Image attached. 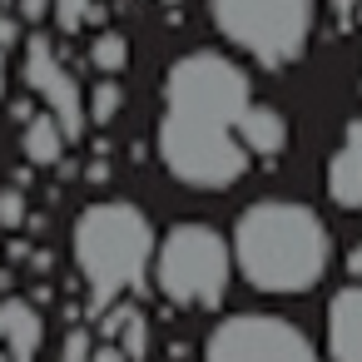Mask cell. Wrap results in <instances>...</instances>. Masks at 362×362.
Here are the masks:
<instances>
[{
  "label": "cell",
  "mask_w": 362,
  "mask_h": 362,
  "mask_svg": "<svg viewBox=\"0 0 362 362\" xmlns=\"http://www.w3.org/2000/svg\"><path fill=\"white\" fill-rule=\"evenodd\" d=\"M119 347L129 352V362H149V317L134 308L129 313V322H124V332H119Z\"/></svg>",
  "instance_id": "cell-15"
},
{
  "label": "cell",
  "mask_w": 362,
  "mask_h": 362,
  "mask_svg": "<svg viewBox=\"0 0 362 362\" xmlns=\"http://www.w3.org/2000/svg\"><path fill=\"white\" fill-rule=\"evenodd\" d=\"M16 11H21V21L40 25L45 16H55V0H16Z\"/></svg>",
  "instance_id": "cell-19"
},
{
  "label": "cell",
  "mask_w": 362,
  "mask_h": 362,
  "mask_svg": "<svg viewBox=\"0 0 362 362\" xmlns=\"http://www.w3.org/2000/svg\"><path fill=\"white\" fill-rule=\"evenodd\" d=\"M327 352L332 362H362V283L327 303Z\"/></svg>",
  "instance_id": "cell-8"
},
{
  "label": "cell",
  "mask_w": 362,
  "mask_h": 362,
  "mask_svg": "<svg viewBox=\"0 0 362 362\" xmlns=\"http://www.w3.org/2000/svg\"><path fill=\"white\" fill-rule=\"evenodd\" d=\"M209 11L218 35L268 70L303 60L313 35V0H209Z\"/></svg>",
  "instance_id": "cell-5"
},
{
  "label": "cell",
  "mask_w": 362,
  "mask_h": 362,
  "mask_svg": "<svg viewBox=\"0 0 362 362\" xmlns=\"http://www.w3.org/2000/svg\"><path fill=\"white\" fill-rule=\"evenodd\" d=\"M327 199L347 214H362V134L347 129L342 149L327 159Z\"/></svg>",
  "instance_id": "cell-10"
},
{
  "label": "cell",
  "mask_w": 362,
  "mask_h": 362,
  "mask_svg": "<svg viewBox=\"0 0 362 362\" xmlns=\"http://www.w3.org/2000/svg\"><path fill=\"white\" fill-rule=\"evenodd\" d=\"M0 293H11V268H0Z\"/></svg>",
  "instance_id": "cell-27"
},
{
  "label": "cell",
  "mask_w": 362,
  "mask_h": 362,
  "mask_svg": "<svg viewBox=\"0 0 362 362\" xmlns=\"http://www.w3.org/2000/svg\"><path fill=\"white\" fill-rule=\"evenodd\" d=\"M253 105L248 75L218 55L194 50L174 60L164 75V119H159V159L189 189H233L248 174V144L238 139V119Z\"/></svg>",
  "instance_id": "cell-1"
},
{
  "label": "cell",
  "mask_w": 362,
  "mask_h": 362,
  "mask_svg": "<svg viewBox=\"0 0 362 362\" xmlns=\"http://www.w3.org/2000/svg\"><path fill=\"white\" fill-rule=\"evenodd\" d=\"M60 362H95V342H90L85 327H70V337L60 347Z\"/></svg>",
  "instance_id": "cell-18"
},
{
  "label": "cell",
  "mask_w": 362,
  "mask_h": 362,
  "mask_svg": "<svg viewBox=\"0 0 362 362\" xmlns=\"http://www.w3.org/2000/svg\"><path fill=\"white\" fill-rule=\"evenodd\" d=\"M0 100H6V45H0Z\"/></svg>",
  "instance_id": "cell-26"
},
{
  "label": "cell",
  "mask_w": 362,
  "mask_h": 362,
  "mask_svg": "<svg viewBox=\"0 0 362 362\" xmlns=\"http://www.w3.org/2000/svg\"><path fill=\"white\" fill-rule=\"evenodd\" d=\"M159 6H179V0H159Z\"/></svg>",
  "instance_id": "cell-29"
},
{
  "label": "cell",
  "mask_w": 362,
  "mask_h": 362,
  "mask_svg": "<svg viewBox=\"0 0 362 362\" xmlns=\"http://www.w3.org/2000/svg\"><path fill=\"white\" fill-rule=\"evenodd\" d=\"M16 40H21V25H16L11 16H0V45H6V50H11Z\"/></svg>",
  "instance_id": "cell-24"
},
{
  "label": "cell",
  "mask_w": 362,
  "mask_h": 362,
  "mask_svg": "<svg viewBox=\"0 0 362 362\" xmlns=\"http://www.w3.org/2000/svg\"><path fill=\"white\" fill-rule=\"evenodd\" d=\"M332 258V233L327 223L293 199H263L248 204L233 223V263L258 293H308L322 283Z\"/></svg>",
  "instance_id": "cell-2"
},
{
  "label": "cell",
  "mask_w": 362,
  "mask_h": 362,
  "mask_svg": "<svg viewBox=\"0 0 362 362\" xmlns=\"http://www.w3.org/2000/svg\"><path fill=\"white\" fill-rule=\"evenodd\" d=\"M347 273H352V283H362V243L347 248Z\"/></svg>",
  "instance_id": "cell-25"
},
{
  "label": "cell",
  "mask_w": 362,
  "mask_h": 362,
  "mask_svg": "<svg viewBox=\"0 0 362 362\" xmlns=\"http://www.w3.org/2000/svg\"><path fill=\"white\" fill-rule=\"evenodd\" d=\"M154 228L149 218L115 199V204H90L80 218H75V263L85 273V317L95 322L110 303H119L124 293H149L144 288V268H149V253H154Z\"/></svg>",
  "instance_id": "cell-3"
},
{
  "label": "cell",
  "mask_w": 362,
  "mask_h": 362,
  "mask_svg": "<svg viewBox=\"0 0 362 362\" xmlns=\"http://www.w3.org/2000/svg\"><path fill=\"white\" fill-rule=\"evenodd\" d=\"M90 6H95V0H55V25H60L65 35H75V30L90 21Z\"/></svg>",
  "instance_id": "cell-16"
},
{
  "label": "cell",
  "mask_w": 362,
  "mask_h": 362,
  "mask_svg": "<svg viewBox=\"0 0 362 362\" xmlns=\"http://www.w3.org/2000/svg\"><path fill=\"white\" fill-rule=\"evenodd\" d=\"M21 75H25V85L45 100V110L60 119L65 139L80 144L85 129H90V90H80L75 75L60 65L50 35H30V40H25V65H21Z\"/></svg>",
  "instance_id": "cell-7"
},
{
  "label": "cell",
  "mask_w": 362,
  "mask_h": 362,
  "mask_svg": "<svg viewBox=\"0 0 362 362\" xmlns=\"http://www.w3.org/2000/svg\"><path fill=\"white\" fill-rule=\"evenodd\" d=\"M119 110H124V90H119L115 75H105L100 85H90V124H110Z\"/></svg>",
  "instance_id": "cell-14"
},
{
  "label": "cell",
  "mask_w": 362,
  "mask_h": 362,
  "mask_svg": "<svg viewBox=\"0 0 362 362\" xmlns=\"http://www.w3.org/2000/svg\"><path fill=\"white\" fill-rule=\"evenodd\" d=\"M65 129H60V119L55 115H35V119H25V134H21V149H25V159L30 164H60L65 159Z\"/></svg>",
  "instance_id": "cell-12"
},
{
  "label": "cell",
  "mask_w": 362,
  "mask_h": 362,
  "mask_svg": "<svg viewBox=\"0 0 362 362\" xmlns=\"http://www.w3.org/2000/svg\"><path fill=\"white\" fill-rule=\"evenodd\" d=\"M228 268V238L209 223H174L154 248V288L169 308H218Z\"/></svg>",
  "instance_id": "cell-4"
},
{
  "label": "cell",
  "mask_w": 362,
  "mask_h": 362,
  "mask_svg": "<svg viewBox=\"0 0 362 362\" xmlns=\"http://www.w3.org/2000/svg\"><path fill=\"white\" fill-rule=\"evenodd\" d=\"M90 65L105 70V75H119V70L129 65V40H124L119 30H100V40L90 45Z\"/></svg>",
  "instance_id": "cell-13"
},
{
  "label": "cell",
  "mask_w": 362,
  "mask_h": 362,
  "mask_svg": "<svg viewBox=\"0 0 362 362\" xmlns=\"http://www.w3.org/2000/svg\"><path fill=\"white\" fill-rule=\"evenodd\" d=\"M45 342V322L30 303L21 298H0V347H11L16 362H35Z\"/></svg>",
  "instance_id": "cell-9"
},
{
  "label": "cell",
  "mask_w": 362,
  "mask_h": 362,
  "mask_svg": "<svg viewBox=\"0 0 362 362\" xmlns=\"http://www.w3.org/2000/svg\"><path fill=\"white\" fill-rule=\"evenodd\" d=\"M95 362H129V352L119 342H105V347H95Z\"/></svg>",
  "instance_id": "cell-22"
},
{
  "label": "cell",
  "mask_w": 362,
  "mask_h": 362,
  "mask_svg": "<svg viewBox=\"0 0 362 362\" xmlns=\"http://www.w3.org/2000/svg\"><path fill=\"white\" fill-rule=\"evenodd\" d=\"M238 139L248 144V154L278 159V154L288 149V119H283L278 110H268V105H248L243 119H238Z\"/></svg>",
  "instance_id": "cell-11"
},
{
  "label": "cell",
  "mask_w": 362,
  "mask_h": 362,
  "mask_svg": "<svg viewBox=\"0 0 362 362\" xmlns=\"http://www.w3.org/2000/svg\"><path fill=\"white\" fill-rule=\"evenodd\" d=\"M85 179L90 184H110V159H90L85 164Z\"/></svg>",
  "instance_id": "cell-21"
},
{
  "label": "cell",
  "mask_w": 362,
  "mask_h": 362,
  "mask_svg": "<svg viewBox=\"0 0 362 362\" xmlns=\"http://www.w3.org/2000/svg\"><path fill=\"white\" fill-rule=\"evenodd\" d=\"M0 228H25V194H21V184L0 194Z\"/></svg>",
  "instance_id": "cell-17"
},
{
  "label": "cell",
  "mask_w": 362,
  "mask_h": 362,
  "mask_svg": "<svg viewBox=\"0 0 362 362\" xmlns=\"http://www.w3.org/2000/svg\"><path fill=\"white\" fill-rule=\"evenodd\" d=\"M204 362H322L317 347L293 327L288 317L273 313H233L209 332Z\"/></svg>",
  "instance_id": "cell-6"
},
{
  "label": "cell",
  "mask_w": 362,
  "mask_h": 362,
  "mask_svg": "<svg viewBox=\"0 0 362 362\" xmlns=\"http://www.w3.org/2000/svg\"><path fill=\"white\" fill-rule=\"evenodd\" d=\"M332 16H337V25L347 30V25L357 21V0H332Z\"/></svg>",
  "instance_id": "cell-20"
},
{
  "label": "cell",
  "mask_w": 362,
  "mask_h": 362,
  "mask_svg": "<svg viewBox=\"0 0 362 362\" xmlns=\"http://www.w3.org/2000/svg\"><path fill=\"white\" fill-rule=\"evenodd\" d=\"M0 362H16V357H11V347H0Z\"/></svg>",
  "instance_id": "cell-28"
},
{
  "label": "cell",
  "mask_w": 362,
  "mask_h": 362,
  "mask_svg": "<svg viewBox=\"0 0 362 362\" xmlns=\"http://www.w3.org/2000/svg\"><path fill=\"white\" fill-rule=\"evenodd\" d=\"M30 253H35V248H30L25 238H11V243H6V258H11V263H25Z\"/></svg>",
  "instance_id": "cell-23"
}]
</instances>
